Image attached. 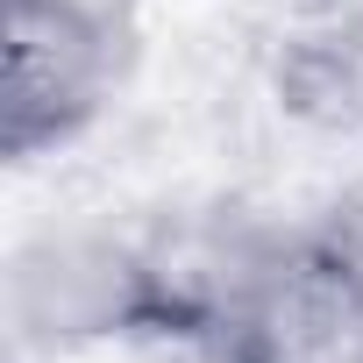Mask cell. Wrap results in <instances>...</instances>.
<instances>
[{
  "label": "cell",
  "instance_id": "cell-5",
  "mask_svg": "<svg viewBox=\"0 0 363 363\" xmlns=\"http://www.w3.org/2000/svg\"><path fill=\"white\" fill-rule=\"evenodd\" d=\"M313 221L328 228V242L342 250V264H349V271H356V285H363V171L349 178V186H342V193H335Z\"/></svg>",
  "mask_w": 363,
  "mask_h": 363
},
{
  "label": "cell",
  "instance_id": "cell-4",
  "mask_svg": "<svg viewBox=\"0 0 363 363\" xmlns=\"http://www.w3.org/2000/svg\"><path fill=\"white\" fill-rule=\"evenodd\" d=\"M278 93L292 114H313V121H349L356 100H363V72H356V50H335V36H299V50L278 65Z\"/></svg>",
  "mask_w": 363,
  "mask_h": 363
},
{
  "label": "cell",
  "instance_id": "cell-3",
  "mask_svg": "<svg viewBox=\"0 0 363 363\" xmlns=\"http://www.w3.org/2000/svg\"><path fill=\"white\" fill-rule=\"evenodd\" d=\"M143 313V257L135 235L114 228H43L15 250L8 271V320L29 349H79V342H135Z\"/></svg>",
  "mask_w": 363,
  "mask_h": 363
},
{
  "label": "cell",
  "instance_id": "cell-2",
  "mask_svg": "<svg viewBox=\"0 0 363 363\" xmlns=\"http://www.w3.org/2000/svg\"><path fill=\"white\" fill-rule=\"evenodd\" d=\"M135 22L79 0H0V157L36 164L93 135L128 86Z\"/></svg>",
  "mask_w": 363,
  "mask_h": 363
},
{
  "label": "cell",
  "instance_id": "cell-1",
  "mask_svg": "<svg viewBox=\"0 0 363 363\" xmlns=\"http://www.w3.org/2000/svg\"><path fill=\"white\" fill-rule=\"evenodd\" d=\"M178 356L193 363H356L363 285L328 228L207 207L178 242Z\"/></svg>",
  "mask_w": 363,
  "mask_h": 363
},
{
  "label": "cell",
  "instance_id": "cell-7",
  "mask_svg": "<svg viewBox=\"0 0 363 363\" xmlns=\"http://www.w3.org/2000/svg\"><path fill=\"white\" fill-rule=\"evenodd\" d=\"M356 363H363V356H356Z\"/></svg>",
  "mask_w": 363,
  "mask_h": 363
},
{
  "label": "cell",
  "instance_id": "cell-6",
  "mask_svg": "<svg viewBox=\"0 0 363 363\" xmlns=\"http://www.w3.org/2000/svg\"><path fill=\"white\" fill-rule=\"evenodd\" d=\"M79 8H93V15H114V22H135V0H79Z\"/></svg>",
  "mask_w": 363,
  "mask_h": 363
}]
</instances>
